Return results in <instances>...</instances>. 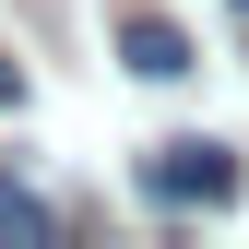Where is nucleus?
Wrapping results in <instances>:
<instances>
[{"mask_svg": "<svg viewBox=\"0 0 249 249\" xmlns=\"http://www.w3.org/2000/svg\"><path fill=\"white\" fill-rule=\"evenodd\" d=\"M237 178H249L237 142H213V131H166V142L142 154V190H154V202H202V213H226Z\"/></svg>", "mask_w": 249, "mask_h": 249, "instance_id": "nucleus-1", "label": "nucleus"}, {"mask_svg": "<svg viewBox=\"0 0 249 249\" xmlns=\"http://www.w3.org/2000/svg\"><path fill=\"white\" fill-rule=\"evenodd\" d=\"M119 59H131V83H178V71H190V36H178L166 12H131V24H119Z\"/></svg>", "mask_w": 249, "mask_h": 249, "instance_id": "nucleus-2", "label": "nucleus"}, {"mask_svg": "<svg viewBox=\"0 0 249 249\" xmlns=\"http://www.w3.org/2000/svg\"><path fill=\"white\" fill-rule=\"evenodd\" d=\"M0 237H12V249H48V237H59V213L24 190V178H0Z\"/></svg>", "mask_w": 249, "mask_h": 249, "instance_id": "nucleus-3", "label": "nucleus"}, {"mask_svg": "<svg viewBox=\"0 0 249 249\" xmlns=\"http://www.w3.org/2000/svg\"><path fill=\"white\" fill-rule=\"evenodd\" d=\"M0 107H24V59L12 48H0Z\"/></svg>", "mask_w": 249, "mask_h": 249, "instance_id": "nucleus-4", "label": "nucleus"}, {"mask_svg": "<svg viewBox=\"0 0 249 249\" xmlns=\"http://www.w3.org/2000/svg\"><path fill=\"white\" fill-rule=\"evenodd\" d=\"M237 12H249V0H237Z\"/></svg>", "mask_w": 249, "mask_h": 249, "instance_id": "nucleus-5", "label": "nucleus"}]
</instances>
